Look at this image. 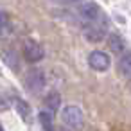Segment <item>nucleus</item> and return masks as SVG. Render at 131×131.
Returning <instances> with one entry per match:
<instances>
[{"instance_id":"nucleus-1","label":"nucleus","mask_w":131,"mask_h":131,"mask_svg":"<svg viewBox=\"0 0 131 131\" xmlns=\"http://www.w3.org/2000/svg\"><path fill=\"white\" fill-rule=\"evenodd\" d=\"M106 32H108V24L104 18H99L93 24H84L83 27V36L90 43H99L101 40H104Z\"/></svg>"},{"instance_id":"nucleus-2","label":"nucleus","mask_w":131,"mask_h":131,"mask_svg":"<svg viewBox=\"0 0 131 131\" xmlns=\"http://www.w3.org/2000/svg\"><path fill=\"white\" fill-rule=\"evenodd\" d=\"M75 13L83 20V25L84 24H93L99 18H102V11L95 2H79V4H75Z\"/></svg>"},{"instance_id":"nucleus-3","label":"nucleus","mask_w":131,"mask_h":131,"mask_svg":"<svg viewBox=\"0 0 131 131\" xmlns=\"http://www.w3.org/2000/svg\"><path fill=\"white\" fill-rule=\"evenodd\" d=\"M61 120L70 129H81L83 124H84L81 108L79 106H74V104H68V106H65L61 110Z\"/></svg>"},{"instance_id":"nucleus-4","label":"nucleus","mask_w":131,"mask_h":131,"mask_svg":"<svg viewBox=\"0 0 131 131\" xmlns=\"http://www.w3.org/2000/svg\"><path fill=\"white\" fill-rule=\"evenodd\" d=\"M45 84H47V79H45L43 70L32 68V70L27 72V75H25V88H27V92H31V93H40V92L45 88Z\"/></svg>"},{"instance_id":"nucleus-5","label":"nucleus","mask_w":131,"mask_h":131,"mask_svg":"<svg viewBox=\"0 0 131 131\" xmlns=\"http://www.w3.org/2000/svg\"><path fill=\"white\" fill-rule=\"evenodd\" d=\"M43 56H45V50H43L40 41H36V40H25L24 41V58L29 63H38L43 59Z\"/></svg>"},{"instance_id":"nucleus-6","label":"nucleus","mask_w":131,"mask_h":131,"mask_svg":"<svg viewBox=\"0 0 131 131\" xmlns=\"http://www.w3.org/2000/svg\"><path fill=\"white\" fill-rule=\"evenodd\" d=\"M88 65L97 72H106L111 65V58L104 50H93L88 56Z\"/></svg>"},{"instance_id":"nucleus-7","label":"nucleus","mask_w":131,"mask_h":131,"mask_svg":"<svg viewBox=\"0 0 131 131\" xmlns=\"http://www.w3.org/2000/svg\"><path fill=\"white\" fill-rule=\"evenodd\" d=\"M2 59H4V63H6L13 72H18V70H20V59H18V54H16L15 49H11V47L2 49Z\"/></svg>"},{"instance_id":"nucleus-8","label":"nucleus","mask_w":131,"mask_h":131,"mask_svg":"<svg viewBox=\"0 0 131 131\" xmlns=\"http://www.w3.org/2000/svg\"><path fill=\"white\" fill-rule=\"evenodd\" d=\"M108 47H110V50L115 52V54H124V49H126L122 36L117 34V32H113V34L108 36Z\"/></svg>"},{"instance_id":"nucleus-9","label":"nucleus","mask_w":131,"mask_h":131,"mask_svg":"<svg viewBox=\"0 0 131 131\" xmlns=\"http://www.w3.org/2000/svg\"><path fill=\"white\" fill-rule=\"evenodd\" d=\"M59 102H61V95L58 93V92H49L47 93V99H45V106H47V110L45 111H49V113H56L58 110H59Z\"/></svg>"},{"instance_id":"nucleus-10","label":"nucleus","mask_w":131,"mask_h":131,"mask_svg":"<svg viewBox=\"0 0 131 131\" xmlns=\"http://www.w3.org/2000/svg\"><path fill=\"white\" fill-rule=\"evenodd\" d=\"M15 110L18 111V115H20L22 120H29V117H31V106H29L27 101H24V99H15Z\"/></svg>"},{"instance_id":"nucleus-11","label":"nucleus","mask_w":131,"mask_h":131,"mask_svg":"<svg viewBox=\"0 0 131 131\" xmlns=\"http://www.w3.org/2000/svg\"><path fill=\"white\" fill-rule=\"evenodd\" d=\"M118 72L124 75V77H129V74H131V58H129V54L127 52H124V54H120V58H118Z\"/></svg>"},{"instance_id":"nucleus-12","label":"nucleus","mask_w":131,"mask_h":131,"mask_svg":"<svg viewBox=\"0 0 131 131\" xmlns=\"http://www.w3.org/2000/svg\"><path fill=\"white\" fill-rule=\"evenodd\" d=\"M13 25H11V18L7 15V11L0 9V36H7L11 32Z\"/></svg>"},{"instance_id":"nucleus-13","label":"nucleus","mask_w":131,"mask_h":131,"mask_svg":"<svg viewBox=\"0 0 131 131\" xmlns=\"http://www.w3.org/2000/svg\"><path fill=\"white\" fill-rule=\"evenodd\" d=\"M40 122H41V126H43L45 131H54V115L52 113H49V111L43 110L40 113Z\"/></svg>"},{"instance_id":"nucleus-14","label":"nucleus","mask_w":131,"mask_h":131,"mask_svg":"<svg viewBox=\"0 0 131 131\" xmlns=\"http://www.w3.org/2000/svg\"><path fill=\"white\" fill-rule=\"evenodd\" d=\"M0 131H6V129H4V127H2V124H0Z\"/></svg>"}]
</instances>
